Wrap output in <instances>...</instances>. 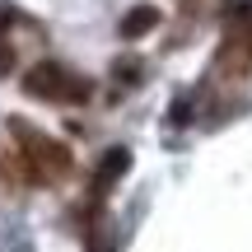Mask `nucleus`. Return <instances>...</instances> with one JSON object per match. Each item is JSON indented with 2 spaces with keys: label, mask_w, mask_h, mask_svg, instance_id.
Returning a JSON list of instances; mask_svg holds the SVG:
<instances>
[{
  "label": "nucleus",
  "mask_w": 252,
  "mask_h": 252,
  "mask_svg": "<svg viewBox=\"0 0 252 252\" xmlns=\"http://www.w3.org/2000/svg\"><path fill=\"white\" fill-rule=\"evenodd\" d=\"M9 135L19 140L14 154H19V168H24V182H28V187H47V182L70 178V168H75L70 145L42 135L37 126H28V122H9Z\"/></svg>",
  "instance_id": "f257e3e1"
},
{
  "label": "nucleus",
  "mask_w": 252,
  "mask_h": 252,
  "mask_svg": "<svg viewBox=\"0 0 252 252\" xmlns=\"http://www.w3.org/2000/svg\"><path fill=\"white\" fill-rule=\"evenodd\" d=\"M24 94L28 98H42V103H89L94 84L80 80V75H70L56 61H37L33 70L24 75Z\"/></svg>",
  "instance_id": "f03ea898"
},
{
  "label": "nucleus",
  "mask_w": 252,
  "mask_h": 252,
  "mask_svg": "<svg viewBox=\"0 0 252 252\" xmlns=\"http://www.w3.org/2000/svg\"><path fill=\"white\" fill-rule=\"evenodd\" d=\"M224 14H229V37L215 56V70H224L229 80H243V75H252V5L234 0Z\"/></svg>",
  "instance_id": "7ed1b4c3"
},
{
  "label": "nucleus",
  "mask_w": 252,
  "mask_h": 252,
  "mask_svg": "<svg viewBox=\"0 0 252 252\" xmlns=\"http://www.w3.org/2000/svg\"><path fill=\"white\" fill-rule=\"evenodd\" d=\"M154 24H159V9H154V5H140V9H131V14L122 19V37H140V33H150Z\"/></svg>",
  "instance_id": "20e7f679"
},
{
  "label": "nucleus",
  "mask_w": 252,
  "mask_h": 252,
  "mask_svg": "<svg viewBox=\"0 0 252 252\" xmlns=\"http://www.w3.org/2000/svg\"><path fill=\"white\" fill-rule=\"evenodd\" d=\"M126 168H131V154H126V150H112L108 159L98 163V187H112V182H117Z\"/></svg>",
  "instance_id": "39448f33"
},
{
  "label": "nucleus",
  "mask_w": 252,
  "mask_h": 252,
  "mask_svg": "<svg viewBox=\"0 0 252 252\" xmlns=\"http://www.w3.org/2000/svg\"><path fill=\"white\" fill-rule=\"evenodd\" d=\"M117 70H122V80H126V84H135V80H140V75H135L140 65H135V61H117Z\"/></svg>",
  "instance_id": "423d86ee"
}]
</instances>
